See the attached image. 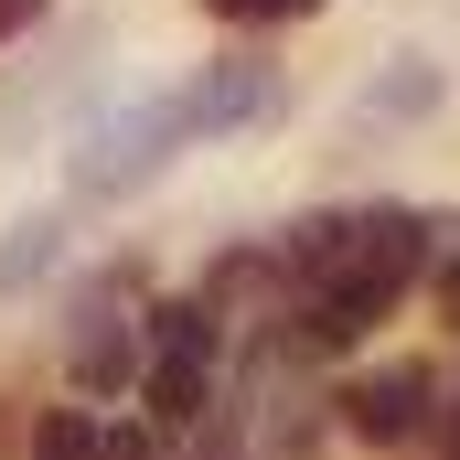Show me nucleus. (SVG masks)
<instances>
[{"label":"nucleus","instance_id":"1","mask_svg":"<svg viewBox=\"0 0 460 460\" xmlns=\"http://www.w3.org/2000/svg\"><path fill=\"white\" fill-rule=\"evenodd\" d=\"M289 289V343L343 353L364 343L418 279H429V215L418 204H353V215H300L257 257Z\"/></svg>","mask_w":460,"mask_h":460},{"label":"nucleus","instance_id":"2","mask_svg":"<svg viewBox=\"0 0 460 460\" xmlns=\"http://www.w3.org/2000/svg\"><path fill=\"white\" fill-rule=\"evenodd\" d=\"M215 364H226V311H215V289L161 300V311L139 322V396H150L161 429H193V418L215 407Z\"/></svg>","mask_w":460,"mask_h":460},{"label":"nucleus","instance_id":"3","mask_svg":"<svg viewBox=\"0 0 460 460\" xmlns=\"http://www.w3.org/2000/svg\"><path fill=\"white\" fill-rule=\"evenodd\" d=\"M193 128H182V108L172 97H139V108H118L86 150H75V193H139L172 150H182Z\"/></svg>","mask_w":460,"mask_h":460},{"label":"nucleus","instance_id":"4","mask_svg":"<svg viewBox=\"0 0 460 460\" xmlns=\"http://www.w3.org/2000/svg\"><path fill=\"white\" fill-rule=\"evenodd\" d=\"M332 407H343V429L364 450H418L429 418H439V364H364Z\"/></svg>","mask_w":460,"mask_h":460},{"label":"nucleus","instance_id":"5","mask_svg":"<svg viewBox=\"0 0 460 460\" xmlns=\"http://www.w3.org/2000/svg\"><path fill=\"white\" fill-rule=\"evenodd\" d=\"M65 364H75V385H86V396H118V385H139V311H128V289H118V279H97V289L75 300Z\"/></svg>","mask_w":460,"mask_h":460},{"label":"nucleus","instance_id":"6","mask_svg":"<svg viewBox=\"0 0 460 460\" xmlns=\"http://www.w3.org/2000/svg\"><path fill=\"white\" fill-rule=\"evenodd\" d=\"M172 108H182L193 139H204V128H235V118L268 108V65H257V54H226V65H204L193 86H172Z\"/></svg>","mask_w":460,"mask_h":460},{"label":"nucleus","instance_id":"7","mask_svg":"<svg viewBox=\"0 0 460 460\" xmlns=\"http://www.w3.org/2000/svg\"><path fill=\"white\" fill-rule=\"evenodd\" d=\"M32 460H150L118 418H97V407H54L43 429H32Z\"/></svg>","mask_w":460,"mask_h":460},{"label":"nucleus","instance_id":"8","mask_svg":"<svg viewBox=\"0 0 460 460\" xmlns=\"http://www.w3.org/2000/svg\"><path fill=\"white\" fill-rule=\"evenodd\" d=\"M54 257H65V215H22V226L0 235V300H11V289H32Z\"/></svg>","mask_w":460,"mask_h":460},{"label":"nucleus","instance_id":"9","mask_svg":"<svg viewBox=\"0 0 460 460\" xmlns=\"http://www.w3.org/2000/svg\"><path fill=\"white\" fill-rule=\"evenodd\" d=\"M215 22H311V11H332V0H204Z\"/></svg>","mask_w":460,"mask_h":460},{"label":"nucleus","instance_id":"10","mask_svg":"<svg viewBox=\"0 0 460 460\" xmlns=\"http://www.w3.org/2000/svg\"><path fill=\"white\" fill-rule=\"evenodd\" d=\"M32 22H43V0H0V43H11V32H32Z\"/></svg>","mask_w":460,"mask_h":460},{"label":"nucleus","instance_id":"11","mask_svg":"<svg viewBox=\"0 0 460 460\" xmlns=\"http://www.w3.org/2000/svg\"><path fill=\"white\" fill-rule=\"evenodd\" d=\"M439 311H450V332H460V257L439 268Z\"/></svg>","mask_w":460,"mask_h":460}]
</instances>
